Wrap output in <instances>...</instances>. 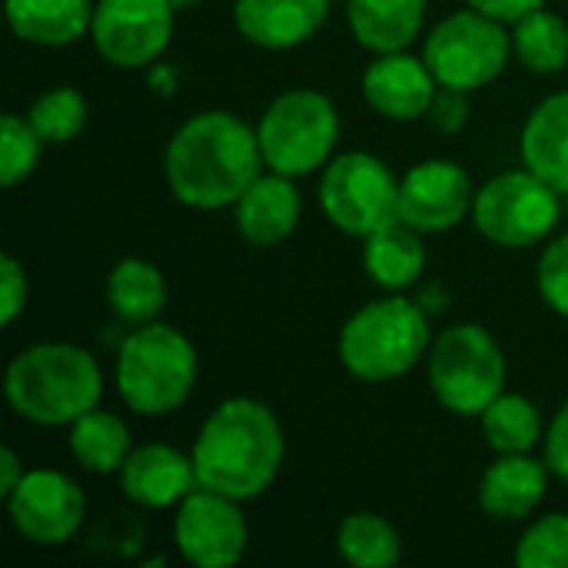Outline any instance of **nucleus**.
Returning <instances> with one entry per match:
<instances>
[{
  "instance_id": "f257e3e1",
  "label": "nucleus",
  "mask_w": 568,
  "mask_h": 568,
  "mask_svg": "<svg viewBox=\"0 0 568 568\" xmlns=\"http://www.w3.org/2000/svg\"><path fill=\"white\" fill-rule=\"evenodd\" d=\"M263 170L256 126L230 110L193 113L176 126L163 150V173L173 200L200 213L233 210Z\"/></svg>"
},
{
  "instance_id": "f03ea898",
  "label": "nucleus",
  "mask_w": 568,
  "mask_h": 568,
  "mask_svg": "<svg viewBox=\"0 0 568 568\" xmlns=\"http://www.w3.org/2000/svg\"><path fill=\"white\" fill-rule=\"evenodd\" d=\"M190 456L200 489L230 496L236 503H253L276 483L283 469V423L263 399L230 396L203 419Z\"/></svg>"
},
{
  "instance_id": "7ed1b4c3",
  "label": "nucleus",
  "mask_w": 568,
  "mask_h": 568,
  "mask_svg": "<svg viewBox=\"0 0 568 568\" xmlns=\"http://www.w3.org/2000/svg\"><path fill=\"white\" fill-rule=\"evenodd\" d=\"M7 406L33 426H70L103 399V369L77 343H33L3 373Z\"/></svg>"
},
{
  "instance_id": "20e7f679",
  "label": "nucleus",
  "mask_w": 568,
  "mask_h": 568,
  "mask_svg": "<svg viewBox=\"0 0 568 568\" xmlns=\"http://www.w3.org/2000/svg\"><path fill=\"white\" fill-rule=\"evenodd\" d=\"M196 346L163 320L126 329L116 346L113 383L133 416L160 419L183 409L196 389Z\"/></svg>"
},
{
  "instance_id": "39448f33",
  "label": "nucleus",
  "mask_w": 568,
  "mask_h": 568,
  "mask_svg": "<svg viewBox=\"0 0 568 568\" xmlns=\"http://www.w3.org/2000/svg\"><path fill=\"white\" fill-rule=\"evenodd\" d=\"M429 313L403 293L363 303L336 339L343 369L359 383H393L413 373L429 356Z\"/></svg>"
},
{
  "instance_id": "423d86ee",
  "label": "nucleus",
  "mask_w": 568,
  "mask_h": 568,
  "mask_svg": "<svg viewBox=\"0 0 568 568\" xmlns=\"http://www.w3.org/2000/svg\"><path fill=\"white\" fill-rule=\"evenodd\" d=\"M426 376L436 403L449 416L479 419L486 406L506 393L509 363L499 339L483 323H453L433 339Z\"/></svg>"
},
{
  "instance_id": "0eeeda50",
  "label": "nucleus",
  "mask_w": 568,
  "mask_h": 568,
  "mask_svg": "<svg viewBox=\"0 0 568 568\" xmlns=\"http://www.w3.org/2000/svg\"><path fill=\"white\" fill-rule=\"evenodd\" d=\"M343 123L336 103L313 87H293L270 100L256 120L266 170L303 180L336 156Z\"/></svg>"
},
{
  "instance_id": "6e6552de",
  "label": "nucleus",
  "mask_w": 568,
  "mask_h": 568,
  "mask_svg": "<svg viewBox=\"0 0 568 568\" xmlns=\"http://www.w3.org/2000/svg\"><path fill=\"white\" fill-rule=\"evenodd\" d=\"M559 190L532 170H506L489 176L476 190L473 226L483 240L503 250H529L549 240L559 226L562 203Z\"/></svg>"
},
{
  "instance_id": "1a4fd4ad",
  "label": "nucleus",
  "mask_w": 568,
  "mask_h": 568,
  "mask_svg": "<svg viewBox=\"0 0 568 568\" xmlns=\"http://www.w3.org/2000/svg\"><path fill=\"white\" fill-rule=\"evenodd\" d=\"M423 57L439 87L476 93L503 77L513 60V33L506 23L466 7L443 17L423 43Z\"/></svg>"
},
{
  "instance_id": "9d476101",
  "label": "nucleus",
  "mask_w": 568,
  "mask_h": 568,
  "mask_svg": "<svg viewBox=\"0 0 568 568\" xmlns=\"http://www.w3.org/2000/svg\"><path fill=\"white\" fill-rule=\"evenodd\" d=\"M320 210L333 230L366 240L399 220V176L376 153H336L320 170Z\"/></svg>"
},
{
  "instance_id": "9b49d317",
  "label": "nucleus",
  "mask_w": 568,
  "mask_h": 568,
  "mask_svg": "<svg viewBox=\"0 0 568 568\" xmlns=\"http://www.w3.org/2000/svg\"><path fill=\"white\" fill-rule=\"evenodd\" d=\"M176 10L170 0H97L90 43L116 70H146L173 43Z\"/></svg>"
},
{
  "instance_id": "f8f14e48",
  "label": "nucleus",
  "mask_w": 568,
  "mask_h": 568,
  "mask_svg": "<svg viewBox=\"0 0 568 568\" xmlns=\"http://www.w3.org/2000/svg\"><path fill=\"white\" fill-rule=\"evenodd\" d=\"M3 503L17 536L40 549L67 546L87 519V496L80 483L60 469H27Z\"/></svg>"
},
{
  "instance_id": "ddd939ff",
  "label": "nucleus",
  "mask_w": 568,
  "mask_h": 568,
  "mask_svg": "<svg viewBox=\"0 0 568 568\" xmlns=\"http://www.w3.org/2000/svg\"><path fill=\"white\" fill-rule=\"evenodd\" d=\"M173 546L193 568H233L250 546L243 503L210 489H193L173 509Z\"/></svg>"
},
{
  "instance_id": "4468645a",
  "label": "nucleus",
  "mask_w": 568,
  "mask_h": 568,
  "mask_svg": "<svg viewBox=\"0 0 568 568\" xmlns=\"http://www.w3.org/2000/svg\"><path fill=\"white\" fill-rule=\"evenodd\" d=\"M476 186L463 163L429 156L399 176V220L423 236L449 233L473 216Z\"/></svg>"
},
{
  "instance_id": "2eb2a0df",
  "label": "nucleus",
  "mask_w": 568,
  "mask_h": 568,
  "mask_svg": "<svg viewBox=\"0 0 568 568\" xmlns=\"http://www.w3.org/2000/svg\"><path fill=\"white\" fill-rule=\"evenodd\" d=\"M439 83L426 63V57H416L409 50L393 53H373L359 77V93L373 113L393 123H413L429 113V103L436 97Z\"/></svg>"
},
{
  "instance_id": "dca6fc26",
  "label": "nucleus",
  "mask_w": 568,
  "mask_h": 568,
  "mask_svg": "<svg viewBox=\"0 0 568 568\" xmlns=\"http://www.w3.org/2000/svg\"><path fill=\"white\" fill-rule=\"evenodd\" d=\"M116 479L123 499L143 509H176L193 489H200L193 456L166 443L133 446Z\"/></svg>"
},
{
  "instance_id": "f3484780",
  "label": "nucleus",
  "mask_w": 568,
  "mask_h": 568,
  "mask_svg": "<svg viewBox=\"0 0 568 568\" xmlns=\"http://www.w3.org/2000/svg\"><path fill=\"white\" fill-rule=\"evenodd\" d=\"M333 0H233L240 37L260 50L283 53L310 43L329 17Z\"/></svg>"
},
{
  "instance_id": "a211bd4d",
  "label": "nucleus",
  "mask_w": 568,
  "mask_h": 568,
  "mask_svg": "<svg viewBox=\"0 0 568 568\" xmlns=\"http://www.w3.org/2000/svg\"><path fill=\"white\" fill-rule=\"evenodd\" d=\"M300 216H303V196L296 190V180L276 170H263L233 203L236 233L260 250L290 240L300 226Z\"/></svg>"
},
{
  "instance_id": "6ab92c4d",
  "label": "nucleus",
  "mask_w": 568,
  "mask_h": 568,
  "mask_svg": "<svg viewBox=\"0 0 568 568\" xmlns=\"http://www.w3.org/2000/svg\"><path fill=\"white\" fill-rule=\"evenodd\" d=\"M552 469L532 453L496 456L479 479V509L496 523H526L549 493Z\"/></svg>"
},
{
  "instance_id": "aec40b11",
  "label": "nucleus",
  "mask_w": 568,
  "mask_h": 568,
  "mask_svg": "<svg viewBox=\"0 0 568 568\" xmlns=\"http://www.w3.org/2000/svg\"><path fill=\"white\" fill-rule=\"evenodd\" d=\"M523 166L568 193V90L539 100L519 130Z\"/></svg>"
},
{
  "instance_id": "412c9836",
  "label": "nucleus",
  "mask_w": 568,
  "mask_h": 568,
  "mask_svg": "<svg viewBox=\"0 0 568 568\" xmlns=\"http://www.w3.org/2000/svg\"><path fill=\"white\" fill-rule=\"evenodd\" d=\"M93 7L97 0H3V17L17 40L60 50L90 37Z\"/></svg>"
},
{
  "instance_id": "4be33fe9",
  "label": "nucleus",
  "mask_w": 568,
  "mask_h": 568,
  "mask_svg": "<svg viewBox=\"0 0 568 568\" xmlns=\"http://www.w3.org/2000/svg\"><path fill=\"white\" fill-rule=\"evenodd\" d=\"M363 273L383 293H406L426 273V236L393 220L363 240Z\"/></svg>"
},
{
  "instance_id": "5701e85b",
  "label": "nucleus",
  "mask_w": 568,
  "mask_h": 568,
  "mask_svg": "<svg viewBox=\"0 0 568 568\" xmlns=\"http://www.w3.org/2000/svg\"><path fill=\"white\" fill-rule=\"evenodd\" d=\"M429 0H346V23L369 53L409 50L426 27Z\"/></svg>"
},
{
  "instance_id": "b1692460",
  "label": "nucleus",
  "mask_w": 568,
  "mask_h": 568,
  "mask_svg": "<svg viewBox=\"0 0 568 568\" xmlns=\"http://www.w3.org/2000/svg\"><path fill=\"white\" fill-rule=\"evenodd\" d=\"M106 306L123 326H146L166 306V276L156 263L126 256L106 276Z\"/></svg>"
},
{
  "instance_id": "393cba45",
  "label": "nucleus",
  "mask_w": 568,
  "mask_h": 568,
  "mask_svg": "<svg viewBox=\"0 0 568 568\" xmlns=\"http://www.w3.org/2000/svg\"><path fill=\"white\" fill-rule=\"evenodd\" d=\"M67 449L80 469L93 476H116L133 453V436L116 413L97 406L67 426Z\"/></svg>"
},
{
  "instance_id": "a878e982",
  "label": "nucleus",
  "mask_w": 568,
  "mask_h": 568,
  "mask_svg": "<svg viewBox=\"0 0 568 568\" xmlns=\"http://www.w3.org/2000/svg\"><path fill=\"white\" fill-rule=\"evenodd\" d=\"M479 429L496 456L532 453L546 439V423L539 406L523 393H499L479 416Z\"/></svg>"
},
{
  "instance_id": "bb28decb",
  "label": "nucleus",
  "mask_w": 568,
  "mask_h": 568,
  "mask_svg": "<svg viewBox=\"0 0 568 568\" xmlns=\"http://www.w3.org/2000/svg\"><path fill=\"white\" fill-rule=\"evenodd\" d=\"M513 57L523 70L552 77L568 67V23L549 7H539L513 23Z\"/></svg>"
},
{
  "instance_id": "cd10ccee",
  "label": "nucleus",
  "mask_w": 568,
  "mask_h": 568,
  "mask_svg": "<svg viewBox=\"0 0 568 568\" xmlns=\"http://www.w3.org/2000/svg\"><path fill=\"white\" fill-rule=\"evenodd\" d=\"M336 552L353 568H393L403 559V536L386 516L363 509L336 526Z\"/></svg>"
},
{
  "instance_id": "c85d7f7f",
  "label": "nucleus",
  "mask_w": 568,
  "mask_h": 568,
  "mask_svg": "<svg viewBox=\"0 0 568 568\" xmlns=\"http://www.w3.org/2000/svg\"><path fill=\"white\" fill-rule=\"evenodd\" d=\"M27 120L33 123V130L40 133V140L47 146H63V143L77 140L87 130L90 106H87V97L77 87L57 83V87H47L30 103Z\"/></svg>"
},
{
  "instance_id": "c756f323",
  "label": "nucleus",
  "mask_w": 568,
  "mask_h": 568,
  "mask_svg": "<svg viewBox=\"0 0 568 568\" xmlns=\"http://www.w3.org/2000/svg\"><path fill=\"white\" fill-rule=\"evenodd\" d=\"M43 140L33 130V123L27 120V113H3L0 120V186L13 190L17 183L30 180L40 153H43Z\"/></svg>"
},
{
  "instance_id": "7c9ffc66",
  "label": "nucleus",
  "mask_w": 568,
  "mask_h": 568,
  "mask_svg": "<svg viewBox=\"0 0 568 568\" xmlns=\"http://www.w3.org/2000/svg\"><path fill=\"white\" fill-rule=\"evenodd\" d=\"M519 568H568V513H549L529 523L516 542Z\"/></svg>"
},
{
  "instance_id": "2f4dec72",
  "label": "nucleus",
  "mask_w": 568,
  "mask_h": 568,
  "mask_svg": "<svg viewBox=\"0 0 568 568\" xmlns=\"http://www.w3.org/2000/svg\"><path fill=\"white\" fill-rule=\"evenodd\" d=\"M536 290L556 316L568 320V233L546 243L536 263Z\"/></svg>"
},
{
  "instance_id": "473e14b6",
  "label": "nucleus",
  "mask_w": 568,
  "mask_h": 568,
  "mask_svg": "<svg viewBox=\"0 0 568 568\" xmlns=\"http://www.w3.org/2000/svg\"><path fill=\"white\" fill-rule=\"evenodd\" d=\"M27 300H30L27 270L13 253H0V326H13L17 316L27 310Z\"/></svg>"
},
{
  "instance_id": "72a5a7b5",
  "label": "nucleus",
  "mask_w": 568,
  "mask_h": 568,
  "mask_svg": "<svg viewBox=\"0 0 568 568\" xmlns=\"http://www.w3.org/2000/svg\"><path fill=\"white\" fill-rule=\"evenodd\" d=\"M426 120H429L443 136H456V133L469 123V93L439 87L436 97H433V103H429Z\"/></svg>"
},
{
  "instance_id": "f704fd0d",
  "label": "nucleus",
  "mask_w": 568,
  "mask_h": 568,
  "mask_svg": "<svg viewBox=\"0 0 568 568\" xmlns=\"http://www.w3.org/2000/svg\"><path fill=\"white\" fill-rule=\"evenodd\" d=\"M542 459L549 463L552 476L568 486V399L559 406V413L552 416V423L546 426Z\"/></svg>"
},
{
  "instance_id": "c9c22d12",
  "label": "nucleus",
  "mask_w": 568,
  "mask_h": 568,
  "mask_svg": "<svg viewBox=\"0 0 568 568\" xmlns=\"http://www.w3.org/2000/svg\"><path fill=\"white\" fill-rule=\"evenodd\" d=\"M466 7H473V10H479V13H486V17H493V20H499L506 27H513L526 13L546 7V0H466Z\"/></svg>"
},
{
  "instance_id": "e433bc0d",
  "label": "nucleus",
  "mask_w": 568,
  "mask_h": 568,
  "mask_svg": "<svg viewBox=\"0 0 568 568\" xmlns=\"http://www.w3.org/2000/svg\"><path fill=\"white\" fill-rule=\"evenodd\" d=\"M143 73H146V83H150V90H153L156 97H173L176 87H180V67L170 63V60H156V63H150Z\"/></svg>"
},
{
  "instance_id": "4c0bfd02",
  "label": "nucleus",
  "mask_w": 568,
  "mask_h": 568,
  "mask_svg": "<svg viewBox=\"0 0 568 568\" xmlns=\"http://www.w3.org/2000/svg\"><path fill=\"white\" fill-rule=\"evenodd\" d=\"M23 463H20V456L10 449V446H3L0 449V496H7V493H13V486L23 479Z\"/></svg>"
},
{
  "instance_id": "58836bf2",
  "label": "nucleus",
  "mask_w": 568,
  "mask_h": 568,
  "mask_svg": "<svg viewBox=\"0 0 568 568\" xmlns=\"http://www.w3.org/2000/svg\"><path fill=\"white\" fill-rule=\"evenodd\" d=\"M170 3H173V10L180 13V10H190V7H196L200 0H170Z\"/></svg>"
}]
</instances>
